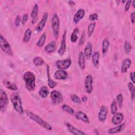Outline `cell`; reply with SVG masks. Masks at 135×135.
Listing matches in <instances>:
<instances>
[{
    "label": "cell",
    "instance_id": "6da1fadb",
    "mask_svg": "<svg viewBox=\"0 0 135 135\" xmlns=\"http://www.w3.org/2000/svg\"><path fill=\"white\" fill-rule=\"evenodd\" d=\"M25 112L26 114L28 116V117H29L31 120L35 122L36 123L38 124L42 127L48 130H52L51 126L48 123H47L44 120H43L39 115H37L36 113L27 110H25Z\"/></svg>",
    "mask_w": 135,
    "mask_h": 135
},
{
    "label": "cell",
    "instance_id": "7a4b0ae2",
    "mask_svg": "<svg viewBox=\"0 0 135 135\" xmlns=\"http://www.w3.org/2000/svg\"><path fill=\"white\" fill-rule=\"evenodd\" d=\"M25 87L28 91H33L35 88V76L31 71H27L23 75Z\"/></svg>",
    "mask_w": 135,
    "mask_h": 135
},
{
    "label": "cell",
    "instance_id": "3957f363",
    "mask_svg": "<svg viewBox=\"0 0 135 135\" xmlns=\"http://www.w3.org/2000/svg\"><path fill=\"white\" fill-rule=\"evenodd\" d=\"M11 101L15 111L20 114H23L24 110L22 107L21 99L19 94L16 92L12 93L11 95Z\"/></svg>",
    "mask_w": 135,
    "mask_h": 135
},
{
    "label": "cell",
    "instance_id": "277c9868",
    "mask_svg": "<svg viewBox=\"0 0 135 135\" xmlns=\"http://www.w3.org/2000/svg\"><path fill=\"white\" fill-rule=\"evenodd\" d=\"M51 23L54 37L56 39H57L59 35L60 20L58 15L56 13H54L52 15Z\"/></svg>",
    "mask_w": 135,
    "mask_h": 135
},
{
    "label": "cell",
    "instance_id": "5b68a950",
    "mask_svg": "<svg viewBox=\"0 0 135 135\" xmlns=\"http://www.w3.org/2000/svg\"><path fill=\"white\" fill-rule=\"evenodd\" d=\"M0 46L3 51L6 53L7 54L11 56L13 55V52L10 45L7 40L2 35V34H1L0 36Z\"/></svg>",
    "mask_w": 135,
    "mask_h": 135
},
{
    "label": "cell",
    "instance_id": "8992f818",
    "mask_svg": "<svg viewBox=\"0 0 135 135\" xmlns=\"http://www.w3.org/2000/svg\"><path fill=\"white\" fill-rule=\"evenodd\" d=\"M8 99L6 92L3 90H0V110L2 112H4L8 105Z\"/></svg>",
    "mask_w": 135,
    "mask_h": 135
},
{
    "label": "cell",
    "instance_id": "52a82bcc",
    "mask_svg": "<svg viewBox=\"0 0 135 135\" xmlns=\"http://www.w3.org/2000/svg\"><path fill=\"white\" fill-rule=\"evenodd\" d=\"M71 60L69 58L64 60H57L56 62V66L59 70H64L71 66Z\"/></svg>",
    "mask_w": 135,
    "mask_h": 135
},
{
    "label": "cell",
    "instance_id": "ba28073f",
    "mask_svg": "<svg viewBox=\"0 0 135 135\" xmlns=\"http://www.w3.org/2000/svg\"><path fill=\"white\" fill-rule=\"evenodd\" d=\"M50 97L53 104H59L63 101L62 94L57 90H53L51 92Z\"/></svg>",
    "mask_w": 135,
    "mask_h": 135
},
{
    "label": "cell",
    "instance_id": "9c48e42d",
    "mask_svg": "<svg viewBox=\"0 0 135 135\" xmlns=\"http://www.w3.org/2000/svg\"><path fill=\"white\" fill-rule=\"evenodd\" d=\"M47 18H48V13L44 12L42 18H41V21L37 24V25H36V26L35 27V31L37 32H40L43 30V29L44 28V27L45 25Z\"/></svg>",
    "mask_w": 135,
    "mask_h": 135
},
{
    "label": "cell",
    "instance_id": "30bf717a",
    "mask_svg": "<svg viewBox=\"0 0 135 135\" xmlns=\"http://www.w3.org/2000/svg\"><path fill=\"white\" fill-rule=\"evenodd\" d=\"M92 83H93V79L92 76L91 75H88L84 80V86L86 91L90 93L93 89L92 86Z\"/></svg>",
    "mask_w": 135,
    "mask_h": 135
},
{
    "label": "cell",
    "instance_id": "8fae6325",
    "mask_svg": "<svg viewBox=\"0 0 135 135\" xmlns=\"http://www.w3.org/2000/svg\"><path fill=\"white\" fill-rule=\"evenodd\" d=\"M108 113V108L105 105H102L99 110V112L98 114V119L101 122H104L107 117Z\"/></svg>",
    "mask_w": 135,
    "mask_h": 135
},
{
    "label": "cell",
    "instance_id": "7c38bea8",
    "mask_svg": "<svg viewBox=\"0 0 135 135\" xmlns=\"http://www.w3.org/2000/svg\"><path fill=\"white\" fill-rule=\"evenodd\" d=\"M123 120V115L122 113L118 112L115 113L113 114L112 119L111 122L114 125H118Z\"/></svg>",
    "mask_w": 135,
    "mask_h": 135
},
{
    "label": "cell",
    "instance_id": "4fadbf2b",
    "mask_svg": "<svg viewBox=\"0 0 135 135\" xmlns=\"http://www.w3.org/2000/svg\"><path fill=\"white\" fill-rule=\"evenodd\" d=\"M65 50H66V31H65L62 35L61 46L57 53L60 55L62 56L64 54L65 52Z\"/></svg>",
    "mask_w": 135,
    "mask_h": 135
},
{
    "label": "cell",
    "instance_id": "5bb4252c",
    "mask_svg": "<svg viewBox=\"0 0 135 135\" xmlns=\"http://www.w3.org/2000/svg\"><path fill=\"white\" fill-rule=\"evenodd\" d=\"M66 126L68 128V129L69 130V131L73 134H75V135H84V134H86L85 133L83 132V131L79 130L78 129L76 128L75 127H74V126H73L72 125H71V124H70L69 123H66Z\"/></svg>",
    "mask_w": 135,
    "mask_h": 135
},
{
    "label": "cell",
    "instance_id": "9a60e30c",
    "mask_svg": "<svg viewBox=\"0 0 135 135\" xmlns=\"http://www.w3.org/2000/svg\"><path fill=\"white\" fill-rule=\"evenodd\" d=\"M75 118L80 120H81L82 121L86 123H89L90 121L89 120V118L88 116L86 115V114L82 111H78L75 113Z\"/></svg>",
    "mask_w": 135,
    "mask_h": 135
},
{
    "label": "cell",
    "instance_id": "2e32d148",
    "mask_svg": "<svg viewBox=\"0 0 135 135\" xmlns=\"http://www.w3.org/2000/svg\"><path fill=\"white\" fill-rule=\"evenodd\" d=\"M38 6L37 4H35L33 7V9L31 11V17L32 18V23L35 24L37 21V14H38Z\"/></svg>",
    "mask_w": 135,
    "mask_h": 135
},
{
    "label": "cell",
    "instance_id": "e0dca14e",
    "mask_svg": "<svg viewBox=\"0 0 135 135\" xmlns=\"http://www.w3.org/2000/svg\"><path fill=\"white\" fill-rule=\"evenodd\" d=\"M54 76L57 80H65L67 78L68 74L64 70H58L55 72Z\"/></svg>",
    "mask_w": 135,
    "mask_h": 135
},
{
    "label": "cell",
    "instance_id": "ac0fdd59",
    "mask_svg": "<svg viewBox=\"0 0 135 135\" xmlns=\"http://www.w3.org/2000/svg\"><path fill=\"white\" fill-rule=\"evenodd\" d=\"M85 15V11L82 9H79L74 14L73 21L75 24H78Z\"/></svg>",
    "mask_w": 135,
    "mask_h": 135
},
{
    "label": "cell",
    "instance_id": "d6986e66",
    "mask_svg": "<svg viewBox=\"0 0 135 135\" xmlns=\"http://www.w3.org/2000/svg\"><path fill=\"white\" fill-rule=\"evenodd\" d=\"M84 54L85 56V57L86 59H90V57L92 56V43L90 42H89L86 45V46L84 49Z\"/></svg>",
    "mask_w": 135,
    "mask_h": 135
},
{
    "label": "cell",
    "instance_id": "ffe728a7",
    "mask_svg": "<svg viewBox=\"0 0 135 135\" xmlns=\"http://www.w3.org/2000/svg\"><path fill=\"white\" fill-rule=\"evenodd\" d=\"M131 64V61L129 59H124L121 64V71L122 73H126L130 68Z\"/></svg>",
    "mask_w": 135,
    "mask_h": 135
},
{
    "label": "cell",
    "instance_id": "44dd1931",
    "mask_svg": "<svg viewBox=\"0 0 135 135\" xmlns=\"http://www.w3.org/2000/svg\"><path fill=\"white\" fill-rule=\"evenodd\" d=\"M56 49V43L52 41L48 43L44 48V51L47 53H51L53 52Z\"/></svg>",
    "mask_w": 135,
    "mask_h": 135
},
{
    "label": "cell",
    "instance_id": "7402d4cb",
    "mask_svg": "<svg viewBox=\"0 0 135 135\" xmlns=\"http://www.w3.org/2000/svg\"><path fill=\"white\" fill-rule=\"evenodd\" d=\"M85 57L83 52H81L79 55L78 65L81 70L84 69L85 67Z\"/></svg>",
    "mask_w": 135,
    "mask_h": 135
},
{
    "label": "cell",
    "instance_id": "603a6c76",
    "mask_svg": "<svg viewBox=\"0 0 135 135\" xmlns=\"http://www.w3.org/2000/svg\"><path fill=\"white\" fill-rule=\"evenodd\" d=\"M124 127V123H122L121 124L118 125V126H116L114 128H111L108 130V132L110 134H114V133H117L118 132H119L121 131L123 129Z\"/></svg>",
    "mask_w": 135,
    "mask_h": 135
},
{
    "label": "cell",
    "instance_id": "cb8c5ba5",
    "mask_svg": "<svg viewBox=\"0 0 135 135\" xmlns=\"http://www.w3.org/2000/svg\"><path fill=\"white\" fill-rule=\"evenodd\" d=\"M109 44V41L107 38H105L103 40L102 44V52L103 56H105L108 52Z\"/></svg>",
    "mask_w": 135,
    "mask_h": 135
},
{
    "label": "cell",
    "instance_id": "d4e9b609",
    "mask_svg": "<svg viewBox=\"0 0 135 135\" xmlns=\"http://www.w3.org/2000/svg\"><path fill=\"white\" fill-rule=\"evenodd\" d=\"M49 91L46 86H42L38 92L40 96L42 98H45L49 94Z\"/></svg>",
    "mask_w": 135,
    "mask_h": 135
},
{
    "label": "cell",
    "instance_id": "484cf974",
    "mask_svg": "<svg viewBox=\"0 0 135 135\" xmlns=\"http://www.w3.org/2000/svg\"><path fill=\"white\" fill-rule=\"evenodd\" d=\"M32 35V31L30 28H27L26 30L25 31L23 38V41L25 43H27L29 42L30 40L31 37Z\"/></svg>",
    "mask_w": 135,
    "mask_h": 135
},
{
    "label": "cell",
    "instance_id": "4316f807",
    "mask_svg": "<svg viewBox=\"0 0 135 135\" xmlns=\"http://www.w3.org/2000/svg\"><path fill=\"white\" fill-rule=\"evenodd\" d=\"M99 57H100L99 52L98 51L94 52L92 56V61L93 64L95 66H97L99 63Z\"/></svg>",
    "mask_w": 135,
    "mask_h": 135
},
{
    "label": "cell",
    "instance_id": "83f0119b",
    "mask_svg": "<svg viewBox=\"0 0 135 135\" xmlns=\"http://www.w3.org/2000/svg\"><path fill=\"white\" fill-rule=\"evenodd\" d=\"M4 84L5 85V86L8 89L11 90H13V91H15L17 90V87L16 85V84L14 83H12L10 81H8L7 80H5L3 81Z\"/></svg>",
    "mask_w": 135,
    "mask_h": 135
},
{
    "label": "cell",
    "instance_id": "f1b7e54d",
    "mask_svg": "<svg viewBox=\"0 0 135 135\" xmlns=\"http://www.w3.org/2000/svg\"><path fill=\"white\" fill-rule=\"evenodd\" d=\"M46 33H43L40 36L38 41L37 42V45L38 47H42L46 41Z\"/></svg>",
    "mask_w": 135,
    "mask_h": 135
},
{
    "label": "cell",
    "instance_id": "f546056e",
    "mask_svg": "<svg viewBox=\"0 0 135 135\" xmlns=\"http://www.w3.org/2000/svg\"><path fill=\"white\" fill-rule=\"evenodd\" d=\"M128 86L130 92H131V97L132 100L133 101L135 97V87L134 85V83L132 82H129L128 84Z\"/></svg>",
    "mask_w": 135,
    "mask_h": 135
},
{
    "label": "cell",
    "instance_id": "4dcf8cb0",
    "mask_svg": "<svg viewBox=\"0 0 135 135\" xmlns=\"http://www.w3.org/2000/svg\"><path fill=\"white\" fill-rule=\"evenodd\" d=\"M78 33H79V28L76 27L74 28V30H73L71 35V41L72 42L74 43L76 41L78 38Z\"/></svg>",
    "mask_w": 135,
    "mask_h": 135
},
{
    "label": "cell",
    "instance_id": "1f68e13d",
    "mask_svg": "<svg viewBox=\"0 0 135 135\" xmlns=\"http://www.w3.org/2000/svg\"><path fill=\"white\" fill-rule=\"evenodd\" d=\"M33 64L36 66H41L44 63L43 59L40 56H36L34 57L33 60Z\"/></svg>",
    "mask_w": 135,
    "mask_h": 135
},
{
    "label": "cell",
    "instance_id": "d6a6232c",
    "mask_svg": "<svg viewBox=\"0 0 135 135\" xmlns=\"http://www.w3.org/2000/svg\"><path fill=\"white\" fill-rule=\"evenodd\" d=\"M47 75H48V81H47L48 85H49V87L51 88H54L56 86V82L50 79V76H49V66H47Z\"/></svg>",
    "mask_w": 135,
    "mask_h": 135
},
{
    "label": "cell",
    "instance_id": "836d02e7",
    "mask_svg": "<svg viewBox=\"0 0 135 135\" xmlns=\"http://www.w3.org/2000/svg\"><path fill=\"white\" fill-rule=\"evenodd\" d=\"M62 109L63 111L66 112L67 113H68L70 114H73L74 113V110L72 108H71L70 107H69V105H68L66 104H63L62 106Z\"/></svg>",
    "mask_w": 135,
    "mask_h": 135
},
{
    "label": "cell",
    "instance_id": "e575fe53",
    "mask_svg": "<svg viewBox=\"0 0 135 135\" xmlns=\"http://www.w3.org/2000/svg\"><path fill=\"white\" fill-rule=\"evenodd\" d=\"M95 26V23L94 22L91 23L88 26V35L89 37H90L92 35V34L94 31Z\"/></svg>",
    "mask_w": 135,
    "mask_h": 135
},
{
    "label": "cell",
    "instance_id": "d590c367",
    "mask_svg": "<svg viewBox=\"0 0 135 135\" xmlns=\"http://www.w3.org/2000/svg\"><path fill=\"white\" fill-rule=\"evenodd\" d=\"M124 52L126 54H129L131 51V45L128 41H126L124 44Z\"/></svg>",
    "mask_w": 135,
    "mask_h": 135
},
{
    "label": "cell",
    "instance_id": "8d00e7d4",
    "mask_svg": "<svg viewBox=\"0 0 135 135\" xmlns=\"http://www.w3.org/2000/svg\"><path fill=\"white\" fill-rule=\"evenodd\" d=\"M117 101L119 107L120 108H121L123 101V97L121 94H119L117 95Z\"/></svg>",
    "mask_w": 135,
    "mask_h": 135
},
{
    "label": "cell",
    "instance_id": "74e56055",
    "mask_svg": "<svg viewBox=\"0 0 135 135\" xmlns=\"http://www.w3.org/2000/svg\"><path fill=\"white\" fill-rule=\"evenodd\" d=\"M117 111V106L115 100H113L111 104V112L112 114L115 113Z\"/></svg>",
    "mask_w": 135,
    "mask_h": 135
},
{
    "label": "cell",
    "instance_id": "f35d334b",
    "mask_svg": "<svg viewBox=\"0 0 135 135\" xmlns=\"http://www.w3.org/2000/svg\"><path fill=\"white\" fill-rule=\"evenodd\" d=\"M71 99L72 101L76 104H80L81 103V100L80 98L76 94H73L71 97Z\"/></svg>",
    "mask_w": 135,
    "mask_h": 135
},
{
    "label": "cell",
    "instance_id": "ab89813d",
    "mask_svg": "<svg viewBox=\"0 0 135 135\" xmlns=\"http://www.w3.org/2000/svg\"><path fill=\"white\" fill-rule=\"evenodd\" d=\"M98 14H96V13H93L91 14L89 16V20L91 21H96L98 19Z\"/></svg>",
    "mask_w": 135,
    "mask_h": 135
},
{
    "label": "cell",
    "instance_id": "60d3db41",
    "mask_svg": "<svg viewBox=\"0 0 135 135\" xmlns=\"http://www.w3.org/2000/svg\"><path fill=\"white\" fill-rule=\"evenodd\" d=\"M28 14H24L22 16V21H21V23L22 25H24L26 22L27 21L28 19Z\"/></svg>",
    "mask_w": 135,
    "mask_h": 135
},
{
    "label": "cell",
    "instance_id": "b9f144b4",
    "mask_svg": "<svg viewBox=\"0 0 135 135\" xmlns=\"http://www.w3.org/2000/svg\"><path fill=\"white\" fill-rule=\"evenodd\" d=\"M131 3H132L131 1H126V3L125 6H124V11L126 12L128 11V10L129 9V8H130V6L131 5Z\"/></svg>",
    "mask_w": 135,
    "mask_h": 135
},
{
    "label": "cell",
    "instance_id": "7bdbcfd3",
    "mask_svg": "<svg viewBox=\"0 0 135 135\" xmlns=\"http://www.w3.org/2000/svg\"><path fill=\"white\" fill-rule=\"evenodd\" d=\"M84 41H85V33L83 32V33H82V34L81 36V38H80V41H79V45H82L84 43Z\"/></svg>",
    "mask_w": 135,
    "mask_h": 135
},
{
    "label": "cell",
    "instance_id": "ee69618b",
    "mask_svg": "<svg viewBox=\"0 0 135 135\" xmlns=\"http://www.w3.org/2000/svg\"><path fill=\"white\" fill-rule=\"evenodd\" d=\"M21 23V17L19 15H17L15 21V24L16 26H18Z\"/></svg>",
    "mask_w": 135,
    "mask_h": 135
},
{
    "label": "cell",
    "instance_id": "f6af8a7d",
    "mask_svg": "<svg viewBox=\"0 0 135 135\" xmlns=\"http://www.w3.org/2000/svg\"><path fill=\"white\" fill-rule=\"evenodd\" d=\"M130 20H131V22L133 24L134 23V21H135V13L134 12H132L131 14V15H130Z\"/></svg>",
    "mask_w": 135,
    "mask_h": 135
},
{
    "label": "cell",
    "instance_id": "bcb514c9",
    "mask_svg": "<svg viewBox=\"0 0 135 135\" xmlns=\"http://www.w3.org/2000/svg\"><path fill=\"white\" fill-rule=\"evenodd\" d=\"M130 78L131 79V80L133 83H134L135 82V79H134V72H131L130 74Z\"/></svg>",
    "mask_w": 135,
    "mask_h": 135
},
{
    "label": "cell",
    "instance_id": "7dc6e473",
    "mask_svg": "<svg viewBox=\"0 0 135 135\" xmlns=\"http://www.w3.org/2000/svg\"><path fill=\"white\" fill-rule=\"evenodd\" d=\"M68 3H69V4L70 6H71L74 5V4H75V3H74L73 1H70L68 2Z\"/></svg>",
    "mask_w": 135,
    "mask_h": 135
},
{
    "label": "cell",
    "instance_id": "c3c4849f",
    "mask_svg": "<svg viewBox=\"0 0 135 135\" xmlns=\"http://www.w3.org/2000/svg\"><path fill=\"white\" fill-rule=\"evenodd\" d=\"M87 99H88L87 97H86V96H84V97H83L82 98L81 101H83V102H85V101L87 100Z\"/></svg>",
    "mask_w": 135,
    "mask_h": 135
},
{
    "label": "cell",
    "instance_id": "681fc988",
    "mask_svg": "<svg viewBox=\"0 0 135 135\" xmlns=\"http://www.w3.org/2000/svg\"><path fill=\"white\" fill-rule=\"evenodd\" d=\"M134 5H135V1H133L132 2V6H133V7H134Z\"/></svg>",
    "mask_w": 135,
    "mask_h": 135
}]
</instances>
